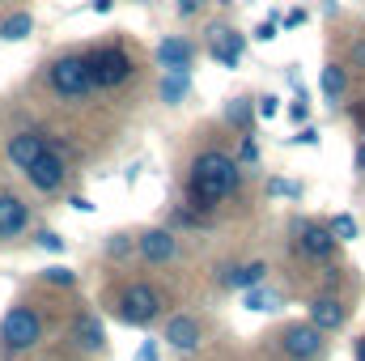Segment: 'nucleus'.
Returning a JSON list of instances; mask_svg holds the SVG:
<instances>
[{
	"label": "nucleus",
	"instance_id": "412c9836",
	"mask_svg": "<svg viewBox=\"0 0 365 361\" xmlns=\"http://www.w3.org/2000/svg\"><path fill=\"white\" fill-rule=\"evenodd\" d=\"M327 230H331V238H336V243H353V238H357V221H353L349 213L331 217V225H327Z\"/></svg>",
	"mask_w": 365,
	"mask_h": 361
},
{
	"label": "nucleus",
	"instance_id": "0eeeda50",
	"mask_svg": "<svg viewBox=\"0 0 365 361\" xmlns=\"http://www.w3.org/2000/svg\"><path fill=\"white\" fill-rule=\"evenodd\" d=\"M26 175H30V183L38 187V191H60V183H64V158L56 153V149H43L30 166H26Z\"/></svg>",
	"mask_w": 365,
	"mask_h": 361
},
{
	"label": "nucleus",
	"instance_id": "7ed1b4c3",
	"mask_svg": "<svg viewBox=\"0 0 365 361\" xmlns=\"http://www.w3.org/2000/svg\"><path fill=\"white\" fill-rule=\"evenodd\" d=\"M86 64H90V81L102 86V90L123 86V81L132 77V60H128L123 47H98L93 56H86Z\"/></svg>",
	"mask_w": 365,
	"mask_h": 361
},
{
	"label": "nucleus",
	"instance_id": "7c9ffc66",
	"mask_svg": "<svg viewBox=\"0 0 365 361\" xmlns=\"http://www.w3.org/2000/svg\"><path fill=\"white\" fill-rule=\"evenodd\" d=\"M319 141V132L314 128H306V132H297V145H314Z\"/></svg>",
	"mask_w": 365,
	"mask_h": 361
},
{
	"label": "nucleus",
	"instance_id": "473e14b6",
	"mask_svg": "<svg viewBox=\"0 0 365 361\" xmlns=\"http://www.w3.org/2000/svg\"><path fill=\"white\" fill-rule=\"evenodd\" d=\"M195 9H200V0H179V13H182V17H187V13H195Z\"/></svg>",
	"mask_w": 365,
	"mask_h": 361
},
{
	"label": "nucleus",
	"instance_id": "ddd939ff",
	"mask_svg": "<svg viewBox=\"0 0 365 361\" xmlns=\"http://www.w3.org/2000/svg\"><path fill=\"white\" fill-rule=\"evenodd\" d=\"M310 323L319 332H336V327H344V306L336 298H314L310 302Z\"/></svg>",
	"mask_w": 365,
	"mask_h": 361
},
{
	"label": "nucleus",
	"instance_id": "bb28decb",
	"mask_svg": "<svg viewBox=\"0 0 365 361\" xmlns=\"http://www.w3.org/2000/svg\"><path fill=\"white\" fill-rule=\"evenodd\" d=\"M276 111H280V102H276L272 93H268V98H259V115H264V119H272Z\"/></svg>",
	"mask_w": 365,
	"mask_h": 361
},
{
	"label": "nucleus",
	"instance_id": "4468645a",
	"mask_svg": "<svg viewBox=\"0 0 365 361\" xmlns=\"http://www.w3.org/2000/svg\"><path fill=\"white\" fill-rule=\"evenodd\" d=\"M264 276H268V264H238V268H225L221 272V285H230V289H255V285H264Z\"/></svg>",
	"mask_w": 365,
	"mask_h": 361
},
{
	"label": "nucleus",
	"instance_id": "6e6552de",
	"mask_svg": "<svg viewBox=\"0 0 365 361\" xmlns=\"http://www.w3.org/2000/svg\"><path fill=\"white\" fill-rule=\"evenodd\" d=\"M297 247L310 255V260H327L331 251H336V238H331V230H323V225H314V221H302L297 225Z\"/></svg>",
	"mask_w": 365,
	"mask_h": 361
},
{
	"label": "nucleus",
	"instance_id": "cd10ccee",
	"mask_svg": "<svg viewBox=\"0 0 365 361\" xmlns=\"http://www.w3.org/2000/svg\"><path fill=\"white\" fill-rule=\"evenodd\" d=\"M242 162H259V145H255L251 136L242 141Z\"/></svg>",
	"mask_w": 365,
	"mask_h": 361
},
{
	"label": "nucleus",
	"instance_id": "c85d7f7f",
	"mask_svg": "<svg viewBox=\"0 0 365 361\" xmlns=\"http://www.w3.org/2000/svg\"><path fill=\"white\" fill-rule=\"evenodd\" d=\"M255 39H259V43H272L276 39V21H264V26L255 30Z\"/></svg>",
	"mask_w": 365,
	"mask_h": 361
},
{
	"label": "nucleus",
	"instance_id": "9d476101",
	"mask_svg": "<svg viewBox=\"0 0 365 361\" xmlns=\"http://www.w3.org/2000/svg\"><path fill=\"white\" fill-rule=\"evenodd\" d=\"M30 225V204H21L17 195H0V238H17Z\"/></svg>",
	"mask_w": 365,
	"mask_h": 361
},
{
	"label": "nucleus",
	"instance_id": "a211bd4d",
	"mask_svg": "<svg viewBox=\"0 0 365 361\" xmlns=\"http://www.w3.org/2000/svg\"><path fill=\"white\" fill-rule=\"evenodd\" d=\"M30 30H34V17H30V13H13V17L0 21V39H4V43H17V39H26Z\"/></svg>",
	"mask_w": 365,
	"mask_h": 361
},
{
	"label": "nucleus",
	"instance_id": "c9c22d12",
	"mask_svg": "<svg viewBox=\"0 0 365 361\" xmlns=\"http://www.w3.org/2000/svg\"><path fill=\"white\" fill-rule=\"evenodd\" d=\"M357 166H365V145H361V153H357Z\"/></svg>",
	"mask_w": 365,
	"mask_h": 361
},
{
	"label": "nucleus",
	"instance_id": "423d86ee",
	"mask_svg": "<svg viewBox=\"0 0 365 361\" xmlns=\"http://www.w3.org/2000/svg\"><path fill=\"white\" fill-rule=\"evenodd\" d=\"M280 345H284V353L293 361H310L323 353V332L314 323H293V327H284Z\"/></svg>",
	"mask_w": 365,
	"mask_h": 361
},
{
	"label": "nucleus",
	"instance_id": "2f4dec72",
	"mask_svg": "<svg viewBox=\"0 0 365 361\" xmlns=\"http://www.w3.org/2000/svg\"><path fill=\"white\" fill-rule=\"evenodd\" d=\"M73 208H77V213H93V204L86 200V195H77V200H73Z\"/></svg>",
	"mask_w": 365,
	"mask_h": 361
},
{
	"label": "nucleus",
	"instance_id": "9b49d317",
	"mask_svg": "<svg viewBox=\"0 0 365 361\" xmlns=\"http://www.w3.org/2000/svg\"><path fill=\"white\" fill-rule=\"evenodd\" d=\"M43 149H47V141H43L38 132H17V136L9 141V162H13L17 171H26V166H30Z\"/></svg>",
	"mask_w": 365,
	"mask_h": 361
},
{
	"label": "nucleus",
	"instance_id": "20e7f679",
	"mask_svg": "<svg viewBox=\"0 0 365 361\" xmlns=\"http://www.w3.org/2000/svg\"><path fill=\"white\" fill-rule=\"evenodd\" d=\"M51 90L64 93V98H86V93L93 90L86 56H60V60L51 64Z\"/></svg>",
	"mask_w": 365,
	"mask_h": 361
},
{
	"label": "nucleus",
	"instance_id": "1a4fd4ad",
	"mask_svg": "<svg viewBox=\"0 0 365 361\" xmlns=\"http://www.w3.org/2000/svg\"><path fill=\"white\" fill-rule=\"evenodd\" d=\"M166 345L179 349V353H195V349H200V323H195L191 315H175V319L166 323Z\"/></svg>",
	"mask_w": 365,
	"mask_h": 361
},
{
	"label": "nucleus",
	"instance_id": "c756f323",
	"mask_svg": "<svg viewBox=\"0 0 365 361\" xmlns=\"http://www.w3.org/2000/svg\"><path fill=\"white\" fill-rule=\"evenodd\" d=\"M136 361H158V349H153V340H149V345H140V353H136Z\"/></svg>",
	"mask_w": 365,
	"mask_h": 361
},
{
	"label": "nucleus",
	"instance_id": "393cba45",
	"mask_svg": "<svg viewBox=\"0 0 365 361\" xmlns=\"http://www.w3.org/2000/svg\"><path fill=\"white\" fill-rule=\"evenodd\" d=\"M128 247H132V243H128V234H115V238L106 243V251H110L115 260H119V255H128Z\"/></svg>",
	"mask_w": 365,
	"mask_h": 361
},
{
	"label": "nucleus",
	"instance_id": "aec40b11",
	"mask_svg": "<svg viewBox=\"0 0 365 361\" xmlns=\"http://www.w3.org/2000/svg\"><path fill=\"white\" fill-rule=\"evenodd\" d=\"M344 90H349V77H344V68H340V64H327V68H323V93L336 102V98H344Z\"/></svg>",
	"mask_w": 365,
	"mask_h": 361
},
{
	"label": "nucleus",
	"instance_id": "f3484780",
	"mask_svg": "<svg viewBox=\"0 0 365 361\" xmlns=\"http://www.w3.org/2000/svg\"><path fill=\"white\" fill-rule=\"evenodd\" d=\"M73 336H77V345H81V349H90V353H102V345H106L102 323H98L93 315H81V319L73 323Z\"/></svg>",
	"mask_w": 365,
	"mask_h": 361
},
{
	"label": "nucleus",
	"instance_id": "72a5a7b5",
	"mask_svg": "<svg viewBox=\"0 0 365 361\" xmlns=\"http://www.w3.org/2000/svg\"><path fill=\"white\" fill-rule=\"evenodd\" d=\"M93 9H98V13H106V9H110V0H93Z\"/></svg>",
	"mask_w": 365,
	"mask_h": 361
},
{
	"label": "nucleus",
	"instance_id": "2eb2a0df",
	"mask_svg": "<svg viewBox=\"0 0 365 361\" xmlns=\"http://www.w3.org/2000/svg\"><path fill=\"white\" fill-rule=\"evenodd\" d=\"M158 64L170 73V68H187L191 64V43L187 39H162L158 43Z\"/></svg>",
	"mask_w": 365,
	"mask_h": 361
},
{
	"label": "nucleus",
	"instance_id": "f8f14e48",
	"mask_svg": "<svg viewBox=\"0 0 365 361\" xmlns=\"http://www.w3.org/2000/svg\"><path fill=\"white\" fill-rule=\"evenodd\" d=\"M136 247H140V255H145L149 264H166V260H175V234H170V230H149Z\"/></svg>",
	"mask_w": 365,
	"mask_h": 361
},
{
	"label": "nucleus",
	"instance_id": "f03ea898",
	"mask_svg": "<svg viewBox=\"0 0 365 361\" xmlns=\"http://www.w3.org/2000/svg\"><path fill=\"white\" fill-rule=\"evenodd\" d=\"M0 340H4V349L26 353V349H34V345L43 340V319H38L30 306H13V310L4 315V323H0Z\"/></svg>",
	"mask_w": 365,
	"mask_h": 361
},
{
	"label": "nucleus",
	"instance_id": "f257e3e1",
	"mask_svg": "<svg viewBox=\"0 0 365 361\" xmlns=\"http://www.w3.org/2000/svg\"><path fill=\"white\" fill-rule=\"evenodd\" d=\"M238 191V162L225 153H200L191 166V195L200 200V208H217L225 195Z\"/></svg>",
	"mask_w": 365,
	"mask_h": 361
},
{
	"label": "nucleus",
	"instance_id": "f704fd0d",
	"mask_svg": "<svg viewBox=\"0 0 365 361\" xmlns=\"http://www.w3.org/2000/svg\"><path fill=\"white\" fill-rule=\"evenodd\" d=\"M357 361H365V336L357 340Z\"/></svg>",
	"mask_w": 365,
	"mask_h": 361
},
{
	"label": "nucleus",
	"instance_id": "39448f33",
	"mask_svg": "<svg viewBox=\"0 0 365 361\" xmlns=\"http://www.w3.org/2000/svg\"><path fill=\"white\" fill-rule=\"evenodd\" d=\"M158 306H162L158 289H149V285H128L123 298H119V319L132 323V327H145V323L158 319Z\"/></svg>",
	"mask_w": 365,
	"mask_h": 361
},
{
	"label": "nucleus",
	"instance_id": "6ab92c4d",
	"mask_svg": "<svg viewBox=\"0 0 365 361\" xmlns=\"http://www.w3.org/2000/svg\"><path fill=\"white\" fill-rule=\"evenodd\" d=\"M191 90V77H187V68H170V77L162 81V102H182V93Z\"/></svg>",
	"mask_w": 365,
	"mask_h": 361
},
{
	"label": "nucleus",
	"instance_id": "5701e85b",
	"mask_svg": "<svg viewBox=\"0 0 365 361\" xmlns=\"http://www.w3.org/2000/svg\"><path fill=\"white\" fill-rule=\"evenodd\" d=\"M230 119H234V123H247V119H251V102H247V98H234Z\"/></svg>",
	"mask_w": 365,
	"mask_h": 361
},
{
	"label": "nucleus",
	"instance_id": "dca6fc26",
	"mask_svg": "<svg viewBox=\"0 0 365 361\" xmlns=\"http://www.w3.org/2000/svg\"><path fill=\"white\" fill-rule=\"evenodd\" d=\"M238 51H242V34H234V30H212V56H217L225 68L238 64Z\"/></svg>",
	"mask_w": 365,
	"mask_h": 361
},
{
	"label": "nucleus",
	"instance_id": "4be33fe9",
	"mask_svg": "<svg viewBox=\"0 0 365 361\" xmlns=\"http://www.w3.org/2000/svg\"><path fill=\"white\" fill-rule=\"evenodd\" d=\"M276 298L272 293H247V310H272Z\"/></svg>",
	"mask_w": 365,
	"mask_h": 361
},
{
	"label": "nucleus",
	"instance_id": "a878e982",
	"mask_svg": "<svg viewBox=\"0 0 365 361\" xmlns=\"http://www.w3.org/2000/svg\"><path fill=\"white\" fill-rule=\"evenodd\" d=\"M47 280H56V285H73V268H47Z\"/></svg>",
	"mask_w": 365,
	"mask_h": 361
},
{
	"label": "nucleus",
	"instance_id": "b1692460",
	"mask_svg": "<svg viewBox=\"0 0 365 361\" xmlns=\"http://www.w3.org/2000/svg\"><path fill=\"white\" fill-rule=\"evenodd\" d=\"M38 247H43V251H64V238L51 234V230H43V234H38Z\"/></svg>",
	"mask_w": 365,
	"mask_h": 361
}]
</instances>
